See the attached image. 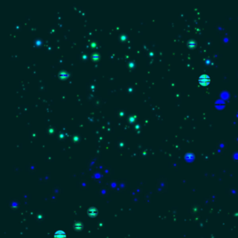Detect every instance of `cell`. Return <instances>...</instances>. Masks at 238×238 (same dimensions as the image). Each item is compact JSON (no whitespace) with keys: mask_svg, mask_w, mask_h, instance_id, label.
<instances>
[{"mask_svg":"<svg viewBox=\"0 0 238 238\" xmlns=\"http://www.w3.org/2000/svg\"><path fill=\"white\" fill-rule=\"evenodd\" d=\"M198 82L200 85L206 86L211 83L212 80H211V78L207 74H202L198 77Z\"/></svg>","mask_w":238,"mask_h":238,"instance_id":"cell-1","label":"cell"},{"mask_svg":"<svg viewBox=\"0 0 238 238\" xmlns=\"http://www.w3.org/2000/svg\"><path fill=\"white\" fill-rule=\"evenodd\" d=\"M98 210L94 207H89L87 210V214L89 215V217H95L97 216L98 214Z\"/></svg>","mask_w":238,"mask_h":238,"instance_id":"cell-2","label":"cell"},{"mask_svg":"<svg viewBox=\"0 0 238 238\" xmlns=\"http://www.w3.org/2000/svg\"><path fill=\"white\" fill-rule=\"evenodd\" d=\"M73 228L75 231H80L83 228V223H81L80 221L75 222L73 225Z\"/></svg>","mask_w":238,"mask_h":238,"instance_id":"cell-3","label":"cell"},{"mask_svg":"<svg viewBox=\"0 0 238 238\" xmlns=\"http://www.w3.org/2000/svg\"><path fill=\"white\" fill-rule=\"evenodd\" d=\"M54 238H67V235L63 231H57L54 235Z\"/></svg>","mask_w":238,"mask_h":238,"instance_id":"cell-4","label":"cell"},{"mask_svg":"<svg viewBox=\"0 0 238 238\" xmlns=\"http://www.w3.org/2000/svg\"><path fill=\"white\" fill-rule=\"evenodd\" d=\"M187 45H188V47L189 48H191V49H193V48L196 47V45H197V42H196L195 40H193V39H191V40H188V42H187Z\"/></svg>","mask_w":238,"mask_h":238,"instance_id":"cell-5","label":"cell"}]
</instances>
